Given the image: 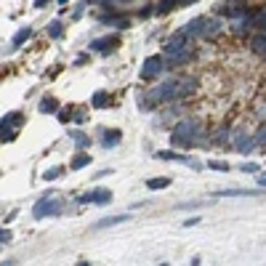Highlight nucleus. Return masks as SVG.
I'll return each instance as SVG.
<instances>
[{
    "label": "nucleus",
    "instance_id": "1",
    "mask_svg": "<svg viewBox=\"0 0 266 266\" xmlns=\"http://www.w3.org/2000/svg\"><path fill=\"white\" fill-rule=\"evenodd\" d=\"M202 141V133H200V120L195 117H186L173 125V133H171V144L173 146H195Z\"/></svg>",
    "mask_w": 266,
    "mask_h": 266
},
{
    "label": "nucleus",
    "instance_id": "2",
    "mask_svg": "<svg viewBox=\"0 0 266 266\" xmlns=\"http://www.w3.org/2000/svg\"><path fill=\"white\" fill-rule=\"evenodd\" d=\"M253 27H256V11H250V8H245L242 14H237L229 19V30H231V35H237V37H248Z\"/></svg>",
    "mask_w": 266,
    "mask_h": 266
},
{
    "label": "nucleus",
    "instance_id": "3",
    "mask_svg": "<svg viewBox=\"0 0 266 266\" xmlns=\"http://www.w3.org/2000/svg\"><path fill=\"white\" fill-rule=\"evenodd\" d=\"M61 211H64V202L56 200V197H48V195H45L43 200L35 205L32 216H35V218H45V216H48V218H51V216H59Z\"/></svg>",
    "mask_w": 266,
    "mask_h": 266
},
{
    "label": "nucleus",
    "instance_id": "4",
    "mask_svg": "<svg viewBox=\"0 0 266 266\" xmlns=\"http://www.w3.org/2000/svg\"><path fill=\"white\" fill-rule=\"evenodd\" d=\"M224 32V21L221 16H205V21H202V40H216L218 35Z\"/></svg>",
    "mask_w": 266,
    "mask_h": 266
},
{
    "label": "nucleus",
    "instance_id": "5",
    "mask_svg": "<svg viewBox=\"0 0 266 266\" xmlns=\"http://www.w3.org/2000/svg\"><path fill=\"white\" fill-rule=\"evenodd\" d=\"M162 72H165V61H162V56H149V59L144 61L141 77H144V80H155V77H160Z\"/></svg>",
    "mask_w": 266,
    "mask_h": 266
},
{
    "label": "nucleus",
    "instance_id": "6",
    "mask_svg": "<svg viewBox=\"0 0 266 266\" xmlns=\"http://www.w3.org/2000/svg\"><path fill=\"white\" fill-rule=\"evenodd\" d=\"M248 5H245V0H224V3H218L216 5V14L218 16H237V14H242Z\"/></svg>",
    "mask_w": 266,
    "mask_h": 266
},
{
    "label": "nucleus",
    "instance_id": "7",
    "mask_svg": "<svg viewBox=\"0 0 266 266\" xmlns=\"http://www.w3.org/2000/svg\"><path fill=\"white\" fill-rule=\"evenodd\" d=\"M112 200V192L109 189H90L80 197V202H93V205H106Z\"/></svg>",
    "mask_w": 266,
    "mask_h": 266
},
{
    "label": "nucleus",
    "instance_id": "8",
    "mask_svg": "<svg viewBox=\"0 0 266 266\" xmlns=\"http://www.w3.org/2000/svg\"><path fill=\"white\" fill-rule=\"evenodd\" d=\"M248 45H250V51L258 56V59H266V32H256V35H250Z\"/></svg>",
    "mask_w": 266,
    "mask_h": 266
},
{
    "label": "nucleus",
    "instance_id": "9",
    "mask_svg": "<svg viewBox=\"0 0 266 266\" xmlns=\"http://www.w3.org/2000/svg\"><path fill=\"white\" fill-rule=\"evenodd\" d=\"M202 21H205V16H197V19H192L181 32H184L186 37H192V40H202Z\"/></svg>",
    "mask_w": 266,
    "mask_h": 266
},
{
    "label": "nucleus",
    "instance_id": "10",
    "mask_svg": "<svg viewBox=\"0 0 266 266\" xmlns=\"http://www.w3.org/2000/svg\"><path fill=\"white\" fill-rule=\"evenodd\" d=\"M229 136H231V131L226 125H221V128H216V131H213L211 141H213V144H218V146H229Z\"/></svg>",
    "mask_w": 266,
    "mask_h": 266
},
{
    "label": "nucleus",
    "instance_id": "11",
    "mask_svg": "<svg viewBox=\"0 0 266 266\" xmlns=\"http://www.w3.org/2000/svg\"><path fill=\"white\" fill-rule=\"evenodd\" d=\"M250 195H258V189H221V192H216V197H250Z\"/></svg>",
    "mask_w": 266,
    "mask_h": 266
},
{
    "label": "nucleus",
    "instance_id": "12",
    "mask_svg": "<svg viewBox=\"0 0 266 266\" xmlns=\"http://www.w3.org/2000/svg\"><path fill=\"white\" fill-rule=\"evenodd\" d=\"M21 123V112H11L0 120V131H11V125H19Z\"/></svg>",
    "mask_w": 266,
    "mask_h": 266
},
{
    "label": "nucleus",
    "instance_id": "13",
    "mask_svg": "<svg viewBox=\"0 0 266 266\" xmlns=\"http://www.w3.org/2000/svg\"><path fill=\"white\" fill-rule=\"evenodd\" d=\"M112 45H117L115 37H99V40L90 43V48H93V51H104V53H106V51H109Z\"/></svg>",
    "mask_w": 266,
    "mask_h": 266
},
{
    "label": "nucleus",
    "instance_id": "14",
    "mask_svg": "<svg viewBox=\"0 0 266 266\" xmlns=\"http://www.w3.org/2000/svg\"><path fill=\"white\" fill-rule=\"evenodd\" d=\"M253 136V144H256V149L258 146H266V123H261V125L256 128V133H250Z\"/></svg>",
    "mask_w": 266,
    "mask_h": 266
},
{
    "label": "nucleus",
    "instance_id": "15",
    "mask_svg": "<svg viewBox=\"0 0 266 266\" xmlns=\"http://www.w3.org/2000/svg\"><path fill=\"white\" fill-rule=\"evenodd\" d=\"M104 133L106 136H104V141H101L104 146H117V144H120V139H123L120 131H104Z\"/></svg>",
    "mask_w": 266,
    "mask_h": 266
},
{
    "label": "nucleus",
    "instance_id": "16",
    "mask_svg": "<svg viewBox=\"0 0 266 266\" xmlns=\"http://www.w3.org/2000/svg\"><path fill=\"white\" fill-rule=\"evenodd\" d=\"M157 157H160V160H178V162H186V165H189V157L176 155V152H157Z\"/></svg>",
    "mask_w": 266,
    "mask_h": 266
},
{
    "label": "nucleus",
    "instance_id": "17",
    "mask_svg": "<svg viewBox=\"0 0 266 266\" xmlns=\"http://www.w3.org/2000/svg\"><path fill=\"white\" fill-rule=\"evenodd\" d=\"M173 8H178L176 0H160L157 8H155V14H168V11H173Z\"/></svg>",
    "mask_w": 266,
    "mask_h": 266
},
{
    "label": "nucleus",
    "instance_id": "18",
    "mask_svg": "<svg viewBox=\"0 0 266 266\" xmlns=\"http://www.w3.org/2000/svg\"><path fill=\"white\" fill-rule=\"evenodd\" d=\"M131 216H112V218H104V221H99L96 224V229H104V226H115V224H123V221H128Z\"/></svg>",
    "mask_w": 266,
    "mask_h": 266
},
{
    "label": "nucleus",
    "instance_id": "19",
    "mask_svg": "<svg viewBox=\"0 0 266 266\" xmlns=\"http://www.w3.org/2000/svg\"><path fill=\"white\" fill-rule=\"evenodd\" d=\"M30 35H32V30H30V27H24V30H19V32H16V35H14V40H11V43H14V48H19V45L24 43V40H27V37H30Z\"/></svg>",
    "mask_w": 266,
    "mask_h": 266
},
{
    "label": "nucleus",
    "instance_id": "20",
    "mask_svg": "<svg viewBox=\"0 0 266 266\" xmlns=\"http://www.w3.org/2000/svg\"><path fill=\"white\" fill-rule=\"evenodd\" d=\"M90 104H93L96 109H101V106H106V104H109V96H106L104 90H99V93L93 96V101H90Z\"/></svg>",
    "mask_w": 266,
    "mask_h": 266
},
{
    "label": "nucleus",
    "instance_id": "21",
    "mask_svg": "<svg viewBox=\"0 0 266 266\" xmlns=\"http://www.w3.org/2000/svg\"><path fill=\"white\" fill-rule=\"evenodd\" d=\"M56 106H59V104H56V99H51V96H45V99L40 101V112H45V115H48V112H53Z\"/></svg>",
    "mask_w": 266,
    "mask_h": 266
},
{
    "label": "nucleus",
    "instance_id": "22",
    "mask_svg": "<svg viewBox=\"0 0 266 266\" xmlns=\"http://www.w3.org/2000/svg\"><path fill=\"white\" fill-rule=\"evenodd\" d=\"M70 136H72V139H75V144L80 146V149H83V146H88V144H90V139H88V136H83L80 131H72Z\"/></svg>",
    "mask_w": 266,
    "mask_h": 266
},
{
    "label": "nucleus",
    "instance_id": "23",
    "mask_svg": "<svg viewBox=\"0 0 266 266\" xmlns=\"http://www.w3.org/2000/svg\"><path fill=\"white\" fill-rule=\"evenodd\" d=\"M168 184H171L168 178H149V181H146V186H149V189H165Z\"/></svg>",
    "mask_w": 266,
    "mask_h": 266
},
{
    "label": "nucleus",
    "instance_id": "24",
    "mask_svg": "<svg viewBox=\"0 0 266 266\" xmlns=\"http://www.w3.org/2000/svg\"><path fill=\"white\" fill-rule=\"evenodd\" d=\"M48 35H51V37H61V35H64V30H61V21H51V24H48Z\"/></svg>",
    "mask_w": 266,
    "mask_h": 266
},
{
    "label": "nucleus",
    "instance_id": "25",
    "mask_svg": "<svg viewBox=\"0 0 266 266\" xmlns=\"http://www.w3.org/2000/svg\"><path fill=\"white\" fill-rule=\"evenodd\" d=\"M208 168H211V171H221V173H229L231 171L229 162H218V160H211V162H208Z\"/></svg>",
    "mask_w": 266,
    "mask_h": 266
},
{
    "label": "nucleus",
    "instance_id": "26",
    "mask_svg": "<svg viewBox=\"0 0 266 266\" xmlns=\"http://www.w3.org/2000/svg\"><path fill=\"white\" fill-rule=\"evenodd\" d=\"M59 176H61V168H59V165H56V168H48V171L43 173V178H45V181H56Z\"/></svg>",
    "mask_w": 266,
    "mask_h": 266
},
{
    "label": "nucleus",
    "instance_id": "27",
    "mask_svg": "<svg viewBox=\"0 0 266 266\" xmlns=\"http://www.w3.org/2000/svg\"><path fill=\"white\" fill-rule=\"evenodd\" d=\"M88 162H90V155H80V157H75V160H72V168L77 171V168H86Z\"/></svg>",
    "mask_w": 266,
    "mask_h": 266
},
{
    "label": "nucleus",
    "instance_id": "28",
    "mask_svg": "<svg viewBox=\"0 0 266 266\" xmlns=\"http://www.w3.org/2000/svg\"><path fill=\"white\" fill-rule=\"evenodd\" d=\"M240 171H242V173H258L261 168H258L256 162H242V165H240Z\"/></svg>",
    "mask_w": 266,
    "mask_h": 266
},
{
    "label": "nucleus",
    "instance_id": "29",
    "mask_svg": "<svg viewBox=\"0 0 266 266\" xmlns=\"http://www.w3.org/2000/svg\"><path fill=\"white\" fill-rule=\"evenodd\" d=\"M256 181H258V186H261V189H266V173H261V171H258Z\"/></svg>",
    "mask_w": 266,
    "mask_h": 266
},
{
    "label": "nucleus",
    "instance_id": "30",
    "mask_svg": "<svg viewBox=\"0 0 266 266\" xmlns=\"http://www.w3.org/2000/svg\"><path fill=\"white\" fill-rule=\"evenodd\" d=\"M195 224H200V218H197V216L195 218H186V221H184V226H195Z\"/></svg>",
    "mask_w": 266,
    "mask_h": 266
},
{
    "label": "nucleus",
    "instance_id": "31",
    "mask_svg": "<svg viewBox=\"0 0 266 266\" xmlns=\"http://www.w3.org/2000/svg\"><path fill=\"white\" fill-rule=\"evenodd\" d=\"M176 3H178V8H181V5H192V3H197V0H176Z\"/></svg>",
    "mask_w": 266,
    "mask_h": 266
},
{
    "label": "nucleus",
    "instance_id": "32",
    "mask_svg": "<svg viewBox=\"0 0 266 266\" xmlns=\"http://www.w3.org/2000/svg\"><path fill=\"white\" fill-rule=\"evenodd\" d=\"M3 240H11V234H8V231H0V242H3Z\"/></svg>",
    "mask_w": 266,
    "mask_h": 266
},
{
    "label": "nucleus",
    "instance_id": "33",
    "mask_svg": "<svg viewBox=\"0 0 266 266\" xmlns=\"http://www.w3.org/2000/svg\"><path fill=\"white\" fill-rule=\"evenodd\" d=\"M45 3H48V0H35V8H43Z\"/></svg>",
    "mask_w": 266,
    "mask_h": 266
},
{
    "label": "nucleus",
    "instance_id": "34",
    "mask_svg": "<svg viewBox=\"0 0 266 266\" xmlns=\"http://www.w3.org/2000/svg\"><path fill=\"white\" fill-rule=\"evenodd\" d=\"M59 3H61V5H64V3H67V0H59Z\"/></svg>",
    "mask_w": 266,
    "mask_h": 266
}]
</instances>
